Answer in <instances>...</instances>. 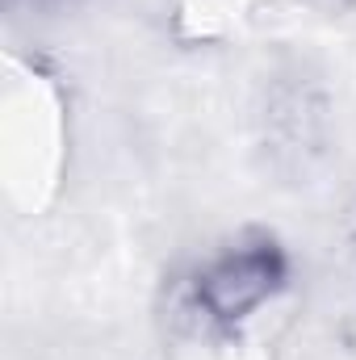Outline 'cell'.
Instances as JSON below:
<instances>
[{"label": "cell", "instance_id": "6da1fadb", "mask_svg": "<svg viewBox=\"0 0 356 360\" xmlns=\"http://www.w3.org/2000/svg\"><path fill=\"white\" fill-rule=\"evenodd\" d=\"M289 252L268 231H243L180 276L177 310L197 335H235L289 285Z\"/></svg>", "mask_w": 356, "mask_h": 360}, {"label": "cell", "instance_id": "7a4b0ae2", "mask_svg": "<svg viewBox=\"0 0 356 360\" xmlns=\"http://www.w3.org/2000/svg\"><path fill=\"white\" fill-rule=\"evenodd\" d=\"M256 126H260V151L268 155L272 172L306 176L327 155L331 143V105L323 84L302 68L276 72L260 92Z\"/></svg>", "mask_w": 356, "mask_h": 360}, {"label": "cell", "instance_id": "3957f363", "mask_svg": "<svg viewBox=\"0 0 356 360\" xmlns=\"http://www.w3.org/2000/svg\"><path fill=\"white\" fill-rule=\"evenodd\" d=\"M314 13H327V17H340V13H352L356 0H306Z\"/></svg>", "mask_w": 356, "mask_h": 360}, {"label": "cell", "instance_id": "277c9868", "mask_svg": "<svg viewBox=\"0 0 356 360\" xmlns=\"http://www.w3.org/2000/svg\"><path fill=\"white\" fill-rule=\"evenodd\" d=\"M30 8H46V13H63V8H80L89 0H25Z\"/></svg>", "mask_w": 356, "mask_h": 360}]
</instances>
